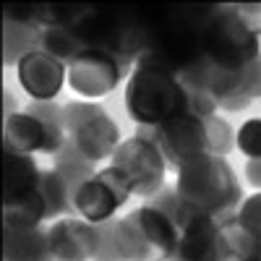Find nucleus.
<instances>
[{"label":"nucleus","instance_id":"nucleus-1","mask_svg":"<svg viewBox=\"0 0 261 261\" xmlns=\"http://www.w3.org/2000/svg\"><path fill=\"white\" fill-rule=\"evenodd\" d=\"M217 6H151L141 8L146 27V53L139 63H151L183 76L204 60V34Z\"/></svg>","mask_w":261,"mask_h":261},{"label":"nucleus","instance_id":"nucleus-2","mask_svg":"<svg viewBox=\"0 0 261 261\" xmlns=\"http://www.w3.org/2000/svg\"><path fill=\"white\" fill-rule=\"evenodd\" d=\"M175 191L196 212L220 225L238 220L243 204V188L225 157L201 154L175 172Z\"/></svg>","mask_w":261,"mask_h":261},{"label":"nucleus","instance_id":"nucleus-3","mask_svg":"<svg viewBox=\"0 0 261 261\" xmlns=\"http://www.w3.org/2000/svg\"><path fill=\"white\" fill-rule=\"evenodd\" d=\"M73 32L79 34L84 50L107 53L130 71L146 53V27L141 8L92 6L89 13L73 27Z\"/></svg>","mask_w":261,"mask_h":261},{"label":"nucleus","instance_id":"nucleus-4","mask_svg":"<svg viewBox=\"0 0 261 261\" xmlns=\"http://www.w3.org/2000/svg\"><path fill=\"white\" fill-rule=\"evenodd\" d=\"M125 110L136 125H162L188 113V92L170 71L136 63L125 81Z\"/></svg>","mask_w":261,"mask_h":261},{"label":"nucleus","instance_id":"nucleus-5","mask_svg":"<svg viewBox=\"0 0 261 261\" xmlns=\"http://www.w3.org/2000/svg\"><path fill=\"white\" fill-rule=\"evenodd\" d=\"M115 227L123 261H170L178 251L180 230L149 204L115 220Z\"/></svg>","mask_w":261,"mask_h":261},{"label":"nucleus","instance_id":"nucleus-6","mask_svg":"<svg viewBox=\"0 0 261 261\" xmlns=\"http://www.w3.org/2000/svg\"><path fill=\"white\" fill-rule=\"evenodd\" d=\"M261 55V42L235 16L232 6H217L204 34V60L227 73H241Z\"/></svg>","mask_w":261,"mask_h":261},{"label":"nucleus","instance_id":"nucleus-7","mask_svg":"<svg viewBox=\"0 0 261 261\" xmlns=\"http://www.w3.org/2000/svg\"><path fill=\"white\" fill-rule=\"evenodd\" d=\"M63 118L68 141L84 157V162L97 165L105 160H113L115 149L120 146V130L115 120L107 115L97 102H68L63 105Z\"/></svg>","mask_w":261,"mask_h":261},{"label":"nucleus","instance_id":"nucleus-8","mask_svg":"<svg viewBox=\"0 0 261 261\" xmlns=\"http://www.w3.org/2000/svg\"><path fill=\"white\" fill-rule=\"evenodd\" d=\"M136 136L149 139L167 162V170H180L191 160L209 154L206 146V125L201 118L183 113L162 125H136Z\"/></svg>","mask_w":261,"mask_h":261},{"label":"nucleus","instance_id":"nucleus-9","mask_svg":"<svg viewBox=\"0 0 261 261\" xmlns=\"http://www.w3.org/2000/svg\"><path fill=\"white\" fill-rule=\"evenodd\" d=\"M110 165L125 175V180L134 188V196L151 199V196H157L165 188L167 162L162 157V151L149 139H141L136 134L123 139L120 146L115 149Z\"/></svg>","mask_w":261,"mask_h":261},{"label":"nucleus","instance_id":"nucleus-10","mask_svg":"<svg viewBox=\"0 0 261 261\" xmlns=\"http://www.w3.org/2000/svg\"><path fill=\"white\" fill-rule=\"evenodd\" d=\"M134 196V188L125 180V175L107 165L105 170H97V175L92 180H86L76 196H73V209L76 217L92 222V225H102L115 220V212Z\"/></svg>","mask_w":261,"mask_h":261},{"label":"nucleus","instance_id":"nucleus-11","mask_svg":"<svg viewBox=\"0 0 261 261\" xmlns=\"http://www.w3.org/2000/svg\"><path fill=\"white\" fill-rule=\"evenodd\" d=\"M125 76H130V68L99 50H84L76 60L68 63V86L84 99H99L110 94Z\"/></svg>","mask_w":261,"mask_h":261},{"label":"nucleus","instance_id":"nucleus-12","mask_svg":"<svg viewBox=\"0 0 261 261\" xmlns=\"http://www.w3.org/2000/svg\"><path fill=\"white\" fill-rule=\"evenodd\" d=\"M16 79L32 102H53L68 84V65L47 55L45 50H34L18 60Z\"/></svg>","mask_w":261,"mask_h":261},{"label":"nucleus","instance_id":"nucleus-13","mask_svg":"<svg viewBox=\"0 0 261 261\" xmlns=\"http://www.w3.org/2000/svg\"><path fill=\"white\" fill-rule=\"evenodd\" d=\"M53 261H94L99 232L81 217H63L47 230Z\"/></svg>","mask_w":261,"mask_h":261},{"label":"nucleus","instance_id":"nucleus-14","mask_svg":"<svg viewBox=\"0 0 261 261\" xmlns=\"http://www.w3.org/2000/svg\"><path fill=\"white\" fill-rule=\"evenodd\" d=\"M222 253V225L212 217L196 214L180 230L178 251L170 261H220Z\"/></svg>","mask_w":261,"mask_h":261},{"label":"nucleus","instance_id":"nucleus-15","mask_svg":"<svg viewBox=\"0 0 261 261\" xmlns=\"http://www.w3.org/2000/svg\"><path fill=\"white\" fill-rule=\"evenodd\" d=\"M42 144H45V130H42V123L32 113L18 110L16 115L6 118V128H3L6 151L34 157V151H42Z\"/></svg>","mask_w":261,"mask_h":261},{"label":"nucleus","instance_id":"nucleus-16","mask_svg":"<svg viewBox=\"0 0 261 261\" xmlns=\"http://www.w3.org/2000/svg\"><path fill=\"white\" fill-rule=\"evenodd\" d=\"M39 175H42V170H37L34 157L11 154V151H6V162H3V204L18 201V199H24V196L34 193L39 188Z\"/></svg>","mask_w":261,"mask_h":261},{"label":"nucleus","instance_id":"nucleus-17","mask_svg":"<svg viewBox=\"0 0 261 261\" xmlns=\"http://www.w3.org/2000/svg\"><path fill=\"white\" fill-rule=\"evenodd\" d=\"M3 261H53L47 232H42V230H6Z\"/></svg>","mask_w":261,"mask_h":261},{"label":"nucleus","instance_id":"nucleus-18","mask_svg":"<svg viewBox=\"0 0 261 261\" xmlns=\"http://www.w3.org/2000/svg\"><path fill=\"white\" fill-rule=\"evenodd\" d=\"M27 113H32L45 130V144H42L39 154L58 157V151L68 141V130H65V118H63V105L58 102H32L27 107Z\"/></svg>","mask_w":261,"mask_h":261},{"label":"nucleus","instance_id":"nucleus-19","mask_svg":"<svg viewBox=\"0 0 261 261\" xmlns=\"http://www.w3.org/2000/svg\"><path fill=\"white\" fill-rule=\"evenodd\" d=\"M42 199H45V206H47V220H58V217H65V214H76L73 209V196H76V188L65 180L55 167L50 170H42L39 175V188Z\"/></svg>","mask_w":261,"mask_h":261},{"label":"nucleus","instance_id":"nucleus-20","mask_svg":"<svg viewBox=\"0 0 261 261\" xmlns=\"http://www.w3.org/2000/svg\"><path fill=\"white\" fill-rule=\"evenodd\" d=\"M42 29L39 24H27V21H11L6 18V65H18V60L39 50L42 45Z\"/></svg>","mask_w":261,"mask_h":261},{"label":"nucleus","instance_id":"nucleus-21","mask_svg":"<svg viewBox=\"0 0 261 261\" xmlns=\"http://www.w3.org/2000/svg\"><path fill=\"white\" fill-rule=\"evenodd\" d=\"M220 261H261V241L238 225V220L225 222Z\"/></svg>","mask_w":261,"mask_h":261},{"label":"nucleus","instance_id":"nucleus-22","mask_svg":"<svg viewBox=\"0 0 261 261\" xmlns=\"http://www.w3.org/2000/svg\"><path fill=\"white\" fill-rule=\"evenodd\" d=\"M42 222H47V206L39 191L6 204V230H39Z\"/></svg>","mask_w":261,"mask_h":261},{"label":"nucleus","instance_id":"nucleus-23","mask_svg":"<svg viewBox=\"0 0 261 261\" xmlns=\"http://www.w3.org/2000/svg\"><path fill=\"white\" fill-rule=\"evenodd\" d=\"M92 6H71V3H39L34 6L37 21L42 29H73L89 13Z\"/></svg>","mask_w":261,"mask_h":261},{"label":"nucleus","instance_id":"nucleus-24","mask_svg":"<svg viewBox=\"0 0 261 261\" xmlns=\"http://www.w3.org/2000/svg\"><path fill=\"white\" fill-rule=\"evenodd\" d=\"M39 50H45L47 55L58 58L60 63L68 65L84 53V45L73 29H45L42 32V45Z\"/></svg>","mask_w":261,"mask_h":261},{"label":"nucleus","instance_id":"nucleus-25","mask_svg":"<svg viewBox=\"0 0 261 261\" xmlns=\"http://www.w3.org/2000/svg\"><path fill=\"white\" fill-rule=\"evenodd\" d=\"M149 206H154L157 212H162L178 230H183L196 217V212L180 199L175 188H162L157 196H151V199H149Z\"/></svg>","mask_w":261,"mask_h":261},{"label":"nucleus","instance_id":"nucleus-26","mask_svg":"<svg viewBox=\"0 0 261 261\" xmlns=\"http://www.w3.org/2000/svg\"><path fill=\"white\" fill-rule=\"evenodd\" d=\"M204 125H206V146H209V154H214V157H225V160H227L230 151L238 149V146H235L238 130H232L230 120H225L222 115H212V118H206Z\"/></svg>","mask_w":261,"mask_h":261},{"label":"nucleus","instance_id":"nucleus-27","mask_svg":"<svg viewBox=\"0 0 261 261\" xmlns=\"http://www.w3.org/2000/svg\"><path fill=\"white\" fill-rule=\"evenodd\" d=\"M235 146L246 160H261V118H251L238 128Z\"/></svg>","mask_w":261,"mask_h":261},{"label":"nucleus","instance_id":"nucleus-28","mask_svg":"<svg viewBox=\"0 0 261 261\" xmlns=\"http://www.w3.org/2000/svg\"><path fill=\"white\" fill-rule=\"evenodd\" d=\"M97 232H99V243H97V256H94V261H123L115 220L97 225Z\"/></svg>","mask_w":261,"mask_h":261},{"label":"nucleus","instance_id":"nucleus-29","mask_svg":"<svg viewBox=\"0 0 261 261\" xmlns=\"http://www.w3.org/2000/svg\"><path fill=\"white\" fill-rule=\"evenodd\" d=\"M238 225L246 227L253 238L261 241V191L243 199L241 209H238Z\"/></svg>","mask_w":261,"mask_h":261},{"label":"nucleus","instance_id":"nucleus-30","mask_svg":"<svg viewBox=\"0 0 261 261\" xmlns=\"http://www.w3.org/2000/svg\"><path fill=\"white\" fill-rule=\"evenodd\" d=\"M232 94H243L248 99H258L261 97V55L238 73V86Z\"/></svg>","mask_w":261,"mask_h":261},{"label":"nucleus","instance_id":"nucleus-31","mask_svg":"<svg viewBox=\"0 0 261 261\" xmlns=\"http://www.w3.org/2000/svg\"><path fill=\"white\" fill-rule=\"evenodd\" d=\"M188 92V113L196 115V118H212L217 115V110H220V102H217V97H212L209 92H201V89H186Z\"/></svg>","mask_w":261,"mask_h":261},{"label":"nucleus","instance_id":"nucleus-32","mask_svg":"<svg viewBox=\"0 0 261 261\" xmlns=\"http://www.w3.org/2000/svg\"><path fill=\"white\" fill-rule=\"evenodd\" d=\"M232 11L246 24L248 32H253L256 37H261V3H246V6L238 3V6H232Z\"/></svg>","mask_w":261,"mask_h":261},{"label":"nucleus","instance_id":"nucleus-33","mask_svg":"<svg viewBox=\"0 0 261 261\" xmlns=\"http://www.w3.org/2000/svg\"><path fill=\"white\" fill-rule=\"evenodd\" d=\"M251 102L253 99H248L243 94H227V97L220 99V110H225V113H241V110H246V107H251Z\"/></svg>","mask_w":261,"mask_h":261},{"label":"nucleus","instance_id":"nucleus-34","mask_svg":"<svg viewBox=\"0 0 261 261\" xmlns=\"http://www.w3.org/2000/svg\"><path fill=\"white\" fill-rule=\"evenodd\" d=\"M243 175H246V183H248L251 188L261 191V160H248Z\"/></svg>","mask_w":261,"mask_h":261}]
</instances>
